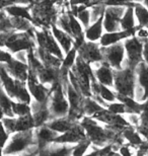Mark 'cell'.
I'll return each instance as SVG.
<instances>
[{"label":"cell","instance_id":"33","mask_svg":"<svg viewBox=\"0 0 148 156\" xmlns=\"http://www.w3.org/2000/svg\"><path fill=\"white\" fill-rule=\"evenodd\" d=\"M134 13L138 20V26L148 29V9L142 3H134Z\"/></svg>","mask_w":148,"mask_h":156},{"label":"cell","instance_id":"43","mask_svg":"<svg viewBox=\"0 0 148 156\" xmlns=\"http://www.w3.org/2000/svg\"><path fill=\"white\" fill-rule=\"evenodd\" d=\"M103 4L106 7H109V6H125V7H128V6H130V3H128L126 0H103Z\"/></svg>","mask_w":148,"mask_h":156},{"label":"cell","instance_id":"37","mask_svg":"<svg viewBox=\"0 0 148 156\" xmlns=\"http://www.w3.org/2000/svg\"><path fill=\"white\" fill-rule=\"evenodd\" d=\"M15 32L11 24L10 17L6 14V12L0 9V33H10Z\"/></svg>","mask_w":148,"mask_h":156},{"label":"cell","instance_id":"19","mask_svg":"<svg viewBox=\"0 0 148 156\" xmlns=\"http://www.w3.org/2000/svg\"><path fill=\"white\" fill-rule=\"evenodd\" d=\"M34 135H36V140H37V145L38 148H44L47 145L51 144L54 142V140L58 137V133L55 131L51 130L48 128L46 125L40 127V128H34Z\"/></svg>","mask_w":148,"mask_h":156},{"label":"cell","instance_id":"7","mask_svg":"<svg viewBox=\"0 0 148 156\" xmlns=\"http://www.w3.org/2000/svg\"><path fill=\"white\" fill-rule=\"evenodd\" d=\"M34 39H36V43L38 47L46 50V51L50 52L51 54L63 60L64 53H63L58 42L54 38V36H53L51 29H46V27L37 29V27H34Z\"/></svg>","mask_w":148,"mask_h":156},{"label":"cell","instance_id":"21","mask_svg":"<svg viewBox=\"0 0 148 156\" xmlns=\"http://www.w3.org/2000/svg\"><path fill=\"white\" fill-rule=\"evenodd\" d=\"M51 32L53 34V36H54V38L56 39V41L58 42L63 53L67 54L74 46V40L72 39V37L70 35H68L67 33H65L64 30L59 29L56 24H53L51 27Z\"/></svg>","mask_w":148,"mask_h":156},{"label":"cell","instance_id":"29","mask_svg":"<svg viewBox=\"0 0 148 156\" xmlns=\"http://www.w3.org/2000/svg\"><path fill=\"white\" fill-rule=\"evenodd\" d=\"M116 99L118 101L122 102L126 108V114H136L140 115L143 108V104L142 102L137 101L136 99L130 96H126L122 94H118L116 93Z\"/></svg>","mask_w":148,"mask_h":156},{"label":"cell","instance_id":"4","mask_svg":"<svg viewBox=\"0 0 148 156\" xmlns=\"http://www.w3.org/2000/svg\"><path fill=\"white\" fill-rule=\"evenodd\" d=\"M34 145H37V140L33 129L14 133L11 137H9V142L3 148V156L21 153Z\"/></svg>","mask_w":148,"mask_h":156},{"label":"cell","instance_id":"6","mask_svg":"<svg viewBox=\"0 0 148 156\" xmlns=\"http://www.w3.org/2000/svg\"><path fill=\"white\" fill-rule=\"evenodd\" d=\"M61 82L64 87V91L68 98L69 104V112L67 117L71 119L72 121L77 122L84 116L83 114V99L84 96L81 95L77 90L71 85L69 82L68 77L61 79Z\"/></svg>","mask_w":148,"mask_h":156},{"label":"cell","instance_id":"15","mask_svg":"<svg viewBox=\"0 0 148 156\" xmlns=\"http://www.w3.org/2000/svg\"><path fill=\"white\" fill-rule=\"evenodd\" d=\"M85 139L87 138L83 127L80 124L76 123L69 131L58 136L53 143H57V144H72V143H76L77 144L78 142Z\"/></svg>","mask_w":148,"mask_h":156},{"label":"cell","instance_id":"25","mask_svg":"<svg viewBox=\"0 0 148 156\" xmlns=\"http://www.w3.org/2000/svg\"><path fill=\"white\" fill-rule=\"evenodd\" d=\"M6 14L8 16H12V17H20V18H24L27 20H30L31 23H33V16H31V6L29 5H23V4H15V5H11L6 7L5 9H3Z\"/></svg>","mask_w":148,"mask_h":156},{"label":"cell","instance_id":"24","mask_svg":"<svg viewBox=\"0 0 148 156\" xmlns=\"http://www.w3.org/2000/svg\"><path fill=\"white\" fill-rule=\"evenodd\" d=\"M90 89L91 93L96 95H99L100 98L108 102H114L116 101V92H114L110 87L103 85L97 81H92L90 83Z\"/></svg>","mask_w":148,"mask_h":156},{"label":"cell","instance_id":"8","mask_svg":"<svg viewBox=\"0 0 148 156\" xmlns=\"http://www.w3.org/2000/svg\"><path fill=\"white\" fill-rule=\"evenodd\" d=\"M124 47L125 52L127 55V61H126V66L135 70L139 63L143 61V43L137 37H130V38L124 40Z\"/></svg>","mask_w":148,"mask_h":156},{"label":"cell","instance_id":"42","mask_svg":"<svg viewBox=\"0 0 148 156\" xmlns=\"http://www.w3.org/2000/svg\"><path fill=\"white\" fill-rule=\"evenodd\" d=\"M9 137H10V135L6 132L4 126H3L2 121L0 120V147H1L2 149L5 147L6 144H7Z\"/></svg>","mask_w":148,"mask_h":156},{"label":"cell","instance_id":"36","mask_svg":"<svg viewBox=\"0 0 148 156\" xmlns=\"http://www.w3.org/2000/svg\"><path fill=\"white\" fill-rule=\"evenodd\" d=\"M12 112L15 117H23L31 114V105L12 101Z\"/></svg>","mask_w":148,"mask_h":156},{"label":"cell","instance_id":"38","mask_svg":"<svg viewBox=\"0 0 148 156\" xmlns=\"http://www.w3.org/2000/svg\"><path fill=\"white\" fill-rule=\"evenodd\" d=\"M91 146V142L88 139L82 140V141L78 142L74 146L73 151H72V156H84L86 153L87 149Z\"/></svg>","mask_w":148,"mask_h":156},{"label":"cell","instance_id":"2","mask_svg":"<svg viewBox=\"0 0 148 156\" xmlns=\"http://www.w3.org/2000/svg\"><path fill=\"white\" fill-rule=\"evenodd\" d=\"M48 108L50 111V120L67 117L69 104L66 99V93L61 81L51 86V93L48 98Z\"/></svg>","mask_w":148,"mask_h":156},{"label":"cell","instance_id":"46","mask_svg":"<svg viewBox=\"0 0 148 156\" xmlns=\"http://www.w3.org/2000/svg\"><path fill=\"white\" fill-rule=\"evenodd\" d=\"M142 43H143V51H142L143 61L146 64H148V40L142 41Z\"/></svg>","mask_w":148,"mask_h":156},{"label":"cell","instance_id":"14","mask_svg":"<svg viewBox=\"0 0 148 156\" xmlns=\"http://www.w3.org/2000/svg\"><path fill=\"white\" fill-rule=\"evenodd\" d=\"M2 123L6 132L8 134L24 132V131L34 129V121L31 114L23 117H17V118L4 117L2 119Z\"/></svg>","mask_w":148,"mask_h":156},{"label":"cell","instance_id":"50","mask_svg":"<svg viewBox=\"0 0 148 156\" xmlns=\"http://www.w3.org/2000/svg\"><path fill=\"white\" fill-rule=\"evenodd\" d=\"M128 3H131V2H134V3H142L143 0H126Z\"/></svg>","mask_w":148,"mask_h":156},{"label":"cell","instance_id":"18","mask_svg":"<svg viewBox=\"0 0 148 156\" xmlns=\"http://www.w3.org/2000/svg\"><path fill=\"white\" fill-rule=\"evenodd\" d=\"M94 76L97 82H99L103 85L114 88V73L113 68L105 62L99 63V66L93 69Z\"/></svg>","mask_w":148,"mask_h":156},{"label":"cell","instance_id":"27","mask_svg":"<svg viewBox=\"0 0 148 156\" xmlns=\"http://www.w3.org/2000/svg\"><path fill=\"white\" fill-rule=\"evenodd\" d=\"M103 15L99 17L96 23H91L90 26L84 30V37L86 41L90 42H99L103 35Z\"/></svg>","mask_w":148,"mask_h":156},{"label":"cell","instance_id":"11","mask_svg":"<svg viewBox=\"0 0 148 156\" xmlns=\"http://www.w3.org/2000/svg\"><path fill=\"white\" fill-rule=\"evenodd\" d=\"M136 87L135 98L137 101L144 102L148 98V64L142 61L135 69Z\"/></svg>","mask_w":148,"mask_h":156},{"label":"cell","instance_id":"9","mask_svg":"<svg viewBox=\"0 0 148 156\" xmlns=\"http://www.w3.org/2000/svg\"><path fill=\"white\" fill-rule=\"evenodd\" d=\"M103 62L110 65L113 69H122L125 58V47L123 42H120L108 47H102Z\"/></svg>","mask_w":148,"mask_h":156},{"label":"cell","instance_id":"52","mask_svg":"<svg viewBox=\"0 0 148 156\" xmlns=\"http://www.w3.org/2000/svg\"><path fill=\"white\" fill-rule=\"evenodd\" d=\"M0 156H3V149L0 147Z\"/></svg>","mask_w":148,"mask_h":156},{"label":"cell","instance_id":"3","mask_svg":"<svg viewBox=\"0 0 148 156\" xmlns=\"http://www.w3.org/2000/svg\"><path fill=\"white\" fill-rule=\"evenodd\" d=\"M114 73V88L116 93L135 98L136 74L135 70L127 66L122 69H113Z\"/></svg>","mask_w":148,"mask_h":156},{"label":"cell","instance_id":"45","mask_svg":"<svg viewBox=\"0 0 148 156\" xmlns=\"http://www.w3.org/2000/svg\"><path fill=\"white\" fill-rule=\"evenodd\" d=\"M130 145H122L119 148V153L121 156H132L131 150L129 148Z\"/></svg>","mask_w":148,"mask_h":156},{"label":"cell","instance_id":"35","mask_svg":"<svg viewBox=\"0 0 148 156\" xmlns=\"http://www.w3.org/2000/svg\"><path fill=\"white\" fill-rule=\"evenodd\" d=\"M103 108H105L102 107V105H100L96 101H94L92 98H84V99H83L84 116L92 117L94 114L99 111H102Z\"/></svg>","mask_w":148,"mask_h":156},{"label":"cell","instance_id":"34","mask_svg":"<svg viewBox=\"0 0 148 156\" xmlns=\"http://www.w3.org/2000/svg\"><path fill=\"white\" fill-rule=\"evenodd\" d=\"M10 17L11 24L15 32H34V26L30 20H27L24 18L20 17Z\"/></svg>","mask_w":148,"mask_h":156},{"label":"cell","instance_id":"30","mask_svg":"<svg viewBox=\"0 0 148 156\" xmlns=\"http://www.w3.org/2000/svg\"><path fill=\"white\" fill-rule=\"evenodd\" d=\"M121 30L136 33V21H135V13L133 6L126 7L125 13L121 20Z\"/></svg>","mask_w":148,"mask_h":156},{"label":"cell","instance_id":"49","mask_svg":"<svg viewBox=\"0 0 148 156\" xmlns=\"http://www.w3.org/2000/svg\"><path fill=\"white\" fill-rule=\"evenodd\" d=\"M46 1H48L50 3H52V4H54V5H57V6H60L61 4H63L66 0H46Z\"/></svg>","mask_w":148,"mask_h":156},{"label":"cell","instance_id":"13","mask_svg":"<svg viewBox=\"0 0 148 156\" xmlns=\"http://www.w3.org/2000/svg\"><path fill=\"white\" fill-rule=\"evenodd\" d=\"M77 55L90 65L103 62L102 46L99 42L84 41L82 45L77 48Z\"/></svg>","mask_w":148,"mask_h":156},{"label":"cell","instance_id":"54","mask_svg":"<svg viewBox=\"0 0 148 156\" xmlns=\"http://www.w3.org/2000/svg\"><path fill=\"white\" fill-rule=\"evenodd\" d=\"M145 156H148V151H147V153H146V155Z\"/></svg>","mask_w":148,"mask_h":156},{"label":"cell","instance_id":"47","mask_svg":"<svg viewBox=\"0 0 148 156\" xmlns=\"http://www.w3.org/2000/svg\"><path fill=\"white\" fill-rule=\"evenodd\" d=\"M69 6H77V5H88L89 0H69ZM88 7V6H87Z\"/></svg>","mask_w":148,"mask_h":156},{"label":"cell","instance_id":"41","mask_svg":"<svg viewBox=\"0 0 148 156\" xmlns=\"http://www.w3.org/2000/svg\"><path fill=\"white\" fill-rule=\"evenodd\" d=\"M106 110L113 114H116V115H125L126 114L125 105L120 101L109 102L108 107H106Z\"/></svg>","mask_w":148,"mask_h":156},{"label":"cell","instance_id":"51","mask_svg":"<svg viewBox=\"0 0 148 156\" xmlns=\"http://www.w3.org/2000/svg\"><path fill=\"white\" fill-rule=\"evenodd\" d=\"M142 4L148 9V0H143V1H142Z\"/></svg>","mask_w":148,"mask_h":156},{"label":"cell","instance_id":"48","mask_svg":"<svg viewBox=\"0 0 148 156\" xmlns=\"http://www.w3.org/2000/svg\"><path fill=\"white\" fill-rule=\"evenodd\" d=\"M10 33H0V48H3V47H5L6 40H7L9 34H10Z\"/></svg>","mask_w":148,"mask_h":156},{"label":"cell","instance_id":"40","mask_svg":"<svg viewBox=\"0 0 148 156\" xmlns=\"http://www.w3.org/2000/svg\"><path fill=\"white\" fill-rule=\"evenodd\" d=\"M75 17L80 21V23L82 24L84 30H86L87 27L90 26V9L89 8H86L82 11H79Z\"/></svg>","mask_w":148,"mask_h":156},{"label":"cell","instance_id":"10","mask_svg":"<svg viewBox=\"0 0 148 156\" xmlns=\"http://www.w3.org/2000/svg\"><path fill=\"white\" fill-rule=\"evenodd\" d=\"M27 87L34 101L38 102L48 101L50 93H51V87H48L45 84L41 83L39 79H38L36 73L30 67H29V77H27Z\"/></svg>","mask_w":148,"mask_h":156},{"label":"cell","instance_id":"39","mask_svg":"<svg viewBox=\"0 0 148 156\" xmlns=\"http://www.w3.org/2000/svg\"><path fill=\"white\" fill-rule=\"evenodd\" d=\"M90 9V24L96 23L99 17H102L105 14L106 6L103 4L93 5L89 8Z\"/></svg>","mask_w":148,"mask_h":156},{"label":"cell","instance_id":"1","mask_svg":"<svg viewBox=\"0 0 148 156\" xmlns=\"http://www.w3.org/2000/svg\"><path fill=\"white\" fill-rule=\"evenodd\" d=\"M33 24L37 29H51L56 24L60 13L59 7L46 0H34L30 4Z\"/></svg>","mask_w":148,"mask_h":156},{"label":"cell","instance_id":"44","mask_svg":"<svg viewBox=\"0 0 148 156\" xmlns=\"http://www.w3.org/2000/svg\"><path fill=\"white\" fill-rule=\"evenodd\" d=\"M135 37H137L140 41L148 40V29H146V27H140L137 24Z\"/></svg>","mask_w":148,"mask_h":156},{"label":"cell","instance_id":"23","mask_svg":"<svg viewBox=\"0 0 148 156\" xmlns=\"http://www.w3.org/2000/svg\"><path fill=\"white\" fill-rule=\"evenodd\" d=\"M34 52H36L37 57L40 59V61L42 62V64L46 67H50V68H58L60 69L62 65V60L59 59L58 57H56L53 54H51L50 52L46 51L40 47H36L34 49Z\"/></svg>","mask_w":148,"mask_h":156},{"label":"cell","instance_id":"20","mask_svg":"<svg viewBox=\"0 0 148 156\" xmlns=\"http://www.w3.org/2000/svg\"><path fill=\"white\" fill-rule=\"evenodd\" d=\"M74 146L67 144L58 145L57 143H51L46 147L39 149V156H72Z\"/></svg>","mask_w":148,"mask_h":156},{"label":"cell","instance_id":"53","mask_svg":"<svg viewBox=\"0 0 148 156\" xmlns=\"http://www.w3.org/2000/svg\"><path fill=\"white\" fill-rule=\"evenodd\" d=\"M4 156H20V155H4Z\"/></svg>","mask_w":148,"mask_h":156},{"label":"cell","instance_id":"17","mask_svg":"<svg viewBox=\"0 0 148 156\" xmlns=\"http://www.w3.org/2000/svg\"><path fill=\"white\" fill-rule=\"evenodd\" d=\"M31 116L34 121V128H40L46 125L50 121V111L48 108V101L38 102L31 101Z\"/></svg>","mask_w":148,"mask_h":156},{"label":"cell","instance_id":"16","mask_svg":"<svg viewBox=\"0 0 148 156\" xmlns=\"http://www.w3.org/2000/svg\"><path fill=\"white\" fill-rule=\"evenodd\" d=\"M4 66L9 75L13 77L14 79L27 82V77H29V64L27 63L20 61L13 56L8 63L4 64Z\"/></svg>","mask_w":148,"mask_h":156},{"label":"cell","instance_id":"22","mask_svg":"<svg viewBox=\"0 0 148 156\" xmlns=\"http://www.w3.org/2000/svg\"><path fill=\"white\" fill-rule=\"evenodd\" d=\"M135 36L134 32H129V30H119V32L113 33H105L102 36V38L99 41V45L102 47H108L114 44L123 42L124 40Z\"/></svg>","mask_w":148,"mask_h":156},{"label":"cell","instance_id":"5","mask_svg":"<svg viewBox=\"0 0 148 156\" xmlns=\"http://www.w3.org/2000/svg\"><path fill=\"white\" fill-rule=\"evenodd\" d=\"M37 47L34 32H11L5 43V48L12 55L27 52Z\"/></svg>","mask_w":148,"mask_h":156},{"label":"cell","instance_id":"26","mask_svg":"<svg viewBox=\"0 0 148 156\" xmlns=\"http://www.w3.org/2000/svg\"><path fill=\"white\" fill-rule=\"evenodd\" d=\"M76 123L77 122L72 121L71 119H69L68 117H63V118L50 120L48 123L46 124V126L50 128L51 130L55 131V132L63 134L70 130Z\"/></svg>","mask_w":148,"mask_h":156},{"label":"cell","instance_id":"32","mask_svg":"<svg viewBox=\"0 0 148 156\" xmlns=\"http://www.w3.org/2000/svg\"><path fill=\"white\" fill-rule=\"evenodd\" d=\"M0 110L2 111L4 117L14 118V114L12 112V99L7 95L4 88L0 83Z\"/></svg>","mask_w":148,"mask_h":156},{"label":"cell","instance_id":"31","mask_svg":"<svg viewBox=\"0 0 148 156\" xmlns=\"http://www.w3.org/2000/svg\"><path fill=\"white\" fill-rule=\"evenodd\" d=\"M122 135L129 142V145L133 146V147H139L142 144L144 140L141 138L140 134L137 132L136 128L133 126H128L125 127L124 130L122 131Z\"/></svg>","mask_w":148,"mask_h":156},{"label":"cell","instance_id":"12","mask_svg":"<svg viewBox=\"0 0 148 156\" xmlns=\"http://www.w3.org/2000/svg\"><path fill=\"white\" fill-rule=\"evenodd\" d=\"M125 6H109L103 14V30L106 33L119 32L121 30V20L125 13Z\"/></svg>","mask_w":148,"mask_h":156},{"label":"cell","instance_id":"28","mask_svg":"<svg viewBox=\"0 0 148 156\" xmlns=\"http://www.w3.org/2000/svg\"><path fill=\"white\" fill-rule=\"evenodd\" d=\"M76 58H77V47L74 45L73 48L64 56V58L62 60V65L60 67V79L68 77V73L71 68L73 67V65L75 64Z\"/></svg>","mask_w":148,"mask_h":156}]
</instances>
